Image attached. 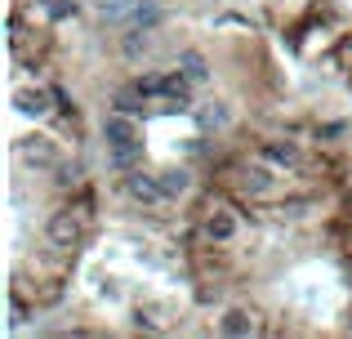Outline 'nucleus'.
Segmentation results:
<instances>
[{"instance_id":"nucleus-8","label":"nucleus","mask_w":352,"mask_h":339,"mask_svg":"<svg viewBox=\"0 0 352 339\" xmlns=\"http://www.w3.org/2000/svg\"><path fill=\"white\" fill-rule=\"evenodd\" d=\"M219 331H223V335H232V339H245V335H254V331H258V322L245 313V308H228V313H223V322H219Z\"/></svg>"},{"instance_id":"nucleus-13","label":"nucleus","mask_w":352,"mask_h":339,"mask_svg":"<svg viewBox=\"0 0 352 339\" xmlns=\"http://www.w3.org/2000/svg\"><path fill=\"white\" fill-rule=\"evenodd\" d=\"M45 9H50V18H72L76 14V0H50Z\"/></svg>"},{"instance_id":"nucleus-9","label":"nucleus","mask_w":352,"mask_h":339,"mask_svg":"<svg viewBox=\"0 0 352 339\" xmlns=\"http://www.w3.org/2000/svg\"><path fill=\"white\" fill-rule=\"evenodd\" d=\"M263 157L272 161V166H285V170H290V166H299V143H294V139H272L263 148Z\"/></svg>"},{"instance_id":"nucleus-14","label":"nucleus","mask_w":352,"mask_h":339,"mask_svg":"<svg viewBox=\"0 0 352 339\" xmlns=\"http://www.w3.org/2000/svg\"><path fill=\"white\" fill-rule=\"evenodd\" d=\"M9 45L23 50V23H18V18H9Z\"/></svg>"},{"instance_id":"nucleus-6","label":"nucleus","mask_w":352,"mask_h":339,"mask_svg":"<svg viewBox=\"0 0 352 339\" xmlns=\"http://www.w3.org/2000/svg\"><path fill=\"white\" fill-rule=\"evenodd\" d=\"M236 228H241V223H236V215H232L228 206H214V210L206 215V237H210L214 245L232 241V237H236Z\"/></svg>"},{"instance_id":"nucleus-10","label":"nucleus","mask_w":352,"mask_h":339,"mask_svg":"<svg viewBox=\"0 0 352 339\" xmlns=\"http://www.w3.org/2000/svg\"><path fill=\"white\" fill-rule=\"evenodd\" d=\"M156 179H161L165 197H183V192L192 188V174L183 170V166H170V170H161V174H156Z\"/></svg>"},{"instance_id":"nucleus-12","label":"nucleus","mask_w":352,"mask_h":339,"mask_svg":"<svg viewBox=\"0 0 352 339\" xmlns=\"http://www.w3.org/2000/svg\"><path fill=\"white\" fill-rule=\"evenodd\" d=\"M143 89H138V85H129V89H120V94H116V107H120V112H129V116H134L138 112V107H143Z\"/></svg>"},{"instance_id":"nucleus-1","label":"nucleus","mask_w":352,"mask_h":339,"mask_svg":"<svg viewBox=\"0 0 352 339\" xmlns=\"http://www.w3.org/2000/svg\"><path fill=\"white\" fill-rule=\"evenodd\" d=\"M103 139H107V161H112L116 170H134L138 161H143V139H138V125L129 112H116L103 121Z\"/></svg>"},{"instance_id":"nucleus-3","label":"nucleus","mask_w":352,"mask_h":339,"mask_svg":"<svg viewBox=\"0 0 352 339\" xmlns=\"http://www.w3.org/2000/svg\"><path fill=\"white\" fill-rule=\"evenodd\" d=\"M125 192L134 201H143V206H161V201H170L165 197V188H161V179L156 174H143V170H125Z\"/></svg>"},{"instance_id":"nucleus-4","label":"nucleus","mask_w":352,"mask_h":339,"mask_svg":"<svg viewBox=\"0 0 352 339\" xmlns=\"http://www.w3.org/2000/svg\"><path fill=\"white\" fill-rule=\"evenodd\" d=\"M80 237H85V219L76 210H58L50 219V241L54 245H80Z\"/></svg>"},{"instance_id":"nucleus-7","label":"nucleus","mask_w":352,"mask_h":339,"mask_svg":"<svg viewBox=\"0 0 352 339\" xmlns=\"http://www.w3.org/2000/svg\"><path fill=\"white\" fill-rule=\"evenodd\" d=\"M50 89H18V94H14V107H18V112H23V116H50Z\"/></svg>"},{"instance_id":"nucleus-2","label":"nucleus","mask_w":352,"mask_h":339,"mask_svg":"<svg viewBox=\"0 0 352 339\" xmlns=\"http://www.w3.org/2000/svg\"><path fill=\"white\" fill-rule=\"evenodd\" d=\"M236 188L245 197H272L276 192V174L263 166V161H241L236 166Z\"/></svg>"},{"instance_id":"nucleus-11","label":"nucleus","mask_w":352,"mask_h":339,"mask_svg":"<svg viewBox=\"0 0 352 339\" xmlns=\"http://www.w3.org/2000/svg\"><path fill=\"white\" fill-rule=\"evenodd\" d=\"M179 67H183V76H188V80H192V85H201V80H206V76H210V67H206V58H201V54H197V50H183V54H179Z\"/></svg>"},{"instance_id":"nucleus-5","label":"nucleus","mask_w":352,"mask_h":339,"mask_svg":"<svg viewBox=\"0 0 352 339\" xmlns=\"http://www.w3.org/2000/svg\"><path fill=\"white\" fill-rule=\"evenodd\" d=\"M18 157H23L27 161V166H41V170H54V166H58V148H54V143L50 139H18Z\"/></svg>"}]
</instances>
